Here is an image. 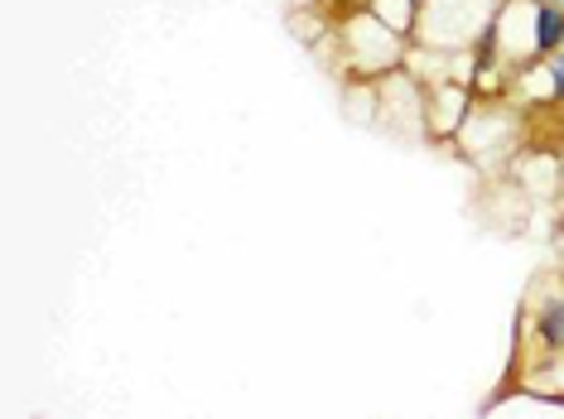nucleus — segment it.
<instances>
[{
    "instance_id": "5",
    "label": "nucleus",
    "mask_w": 564,
    "mask_h": 419,
    "mask_svg": "<svg viewBox=\"0 0 564 419\" xmlns=\"http://www.w3.org/2000/svg\"><path fill=\"white\" fill-rule=\"evenodd\" d=\"M545 73H550V101H564V48L545 58Z\"/></svg>"
},
{
    "instance_id": "2",
    "label": "nucleus",
    "mask_w": 564,
    "mask_h": 419,
    "mask_svg": "<svg viewBox=\"0 0 564 419\" xmlns=\"http://www.w3.org/2000/svg\"><path fill=\"white\" fill-rule=\"evenodd\" d=\"M564 48V5L560 0H535V58H550Z\"/></svg>"
},
{
    "instance_id": "3",
    "label": "nucleus",
    "mask_w": 564,
    "mask_h": 419,
    "mask_svg": "<svg viewBox=\"0 0 564 419\" xmlns=\"http://www.w3.org/2000/svg\"><path fill=\"white\" fill-rule=\"evenodd\" d=\"M535 342L541 348H550V352H564V295H555V299H545L541 309H535Z\"/></svg>"
},
{
    "instance_id": "6",
    "label": "nucleus",
    "mask_w": 564,
    "mask_h": 419,
    "mask_svg": "<svg viewBox=\"0 0 564 419\" xmlns=\"http://www.w3.org/2000/svg\"><path fill=\"white\" fill-rule=\"evenodd\" d=\"M560 5H564V0H560Z\"/></svg>"
},
{
    "instance_id": "1",
    "label": "nucleus",
    "mask_w": 564,
    "mask_h": 419,
    "mask_svg": "<svg viewBox=\"0 0 564 419\" xmlns=\"http://www.w3.org/2000/svg\"><path fill=\"white\" fill-rule=\"evenodd\" d=\"M343 48H348V68L357 78H387V73L401 68L405 34L391 30L377 10H357V15L343 24Z\"/></svg>"
},
{
    "instance_id": "4",
    "label": "nucleus",
    "mask_w": 564,
    "mask_h": 419,
    "mask_svg": "<svg viewBox=\"0 0 564 419\" xmlns=\"http://www.w3.org/2000/svg\"><path fill=\"white\" fill-rule=\"evenodd\" d=\"M371 10H377V15L387 20L391 30H401L405 40H410V30H415V20H420V10H425V0H371Z\"/></svg>"
}]
</instances>
